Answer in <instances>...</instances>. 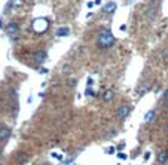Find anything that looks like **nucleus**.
I'll return each mask as SVG.
<instances>
[{
  "label": "nucleus",
  "mask_w": 168,
  "mask_h": 165,
  "mask_svg": "<svg viewBox=\"0 0 168 165\" xmlns=\"http://www.w3.org/2000/svg\"><path fill=\"white\" fill-rule=\"evenodd\" d=\"M167 159H168V152L167 150L159 152V155H158V162H159V164H165Z\"/></svg>",
  "instance_id": "9d476101"
},
{
  "label": "nucleus",
  "mask_w": 168,
  "mask_h": 165,
  "mask_svg": "<svg viewBox=\"0 0 168 165\" xmlns=\"http://www.w3.org/2000/svg\"><path fill=\"white\" fill-rule=\"evenodd\" d=\"M9 135H10V129L6 126H1L0 128V140H7Z\"/></svg>",
  "instance_id": "423d86ee"
},
{
  "label": "nucleus",
  "mask_w": 168,
  "mask_h": 165,
  "mask_svg": "<svg viewBox=\"0 0 168 165\" xmlns=\"http://www.w3.org/2000/svg\"><path fill=\"white\" fill-rule=\"evenodd\" d=\"M113 43H115V37H113V34H112L110 30H103L100 33L98 39H97L98 48H110Z\"/></svg>",
  "instance_id": "f257e3e1"
},
{
  "label": "nucleus",
  "mask_w": 168,
  "mask_h": 165,
  "mask_svg": "<svg viewBox=\"0 0 168 165\" xmlns=\"http://www.w3.org/2000/svg\"><path fill=\"white\" fill-rule=\"evenodd\" d=\"M6 31H7V34H15V33L18 31V24H16V22H10V24H7Z\"/></svg>",
  "instance_id": "0eeeda50"
},
{
  "label": "nucleus",
  "mask_w": 168,
  "mask_h": 165,
  "mask_svg": "<svg viewBox=\"0 0 168 165\" xmlns=\"http://www.w3.org/2000/svg\"><path fill=\"white\" fill-rule=\"evenodd\" d=\"M49 27V22L45 19V18H39V19H36L34 22H33V30L37 33V34H40L43 31H46V28Z\"/></svg>",
  "instance_id": "f03ea898"
},
{
  "label": "nucleus",
  "mask_w": 168,
  "mask_h": 165,
  "mask_svg": "<svg viewBox=\"0 0 168 165\" xmlns=\"http://www.w3.org/2000/svg\"><path fill=\"white\" fill-rule=\"evenodd\" d=\"M146 15H147L149 19H153L155 15H156V4H155V6H149L147 10H146Z\"/></svg>",
  "instance_id": "6e6552de"
},
{
  "label": "nucleus",
  "mask_w": 168,
  "mask_h": 165,
  "mask_svg": "<svg viewBox=\"0 0 168 165\" xmlns=\"http://www.w3.org/2000/svg\"><path fill=\"white\" fill-rule=\"evenodd\" d=\"M69 85H76V81L73 79V81H69Z\"/></svg>",
  "instance_id": "a211bd4d"
},
{
  "label": "nucleus",
  "mask_w": 168,
  "mask_h": 165,
  "mask_svg": "<svg viewBox=\"0 0 168 165\" xmlns=\"http://www.w3.org/2000/svg\"><path fill=\"white\" fill-rule=\"evenodd\" d=\"M164 100L168 103V89H165V92H164Z\"/></svg>",
  "instance_id": "2eb2a0df"
},
{
  "label": "nucleus",
  "mask_w": 168,
  "mask_h": 165,
  "mask_svg": "<svg viewBox=\"0 0 168 165\" xmlns=\"http://www.w3.org/2000/svg\"><path fill=\"white\" fill-rule=\"evenodd\" d=\"M69 33H70V30H69L67 27H61V28H58V30H57V36H58V37L69 36Z\"/></svg>",
  "instance_id": "9b49d317"
},
{
  "label": "nucleus",
  "mask_w": 168,
  "mask_h": 165,
  "mask_svg": "<svg viewBox=\"0 0 168 165\" xmlns=\"http://www.w3.org/2000/svg\"><path fill=\"white\" fill-rule=\"evenodd\" d=\"M150 158V152H146V155H144V159H149Z\"/></svg>",
  "instance_id": "f3484780"
},
{
  "label": "nucleus",
  "mask_w": 168,
  "mask_h": 165,
  "mask_svg": "<svg viewBox=\"0 0 168 165\" xmlns=\"http://www.w3.org/2000/svg\"><path fill=\"white\" fill-rule=\"evenodd\" d=\"M46 58H48V55H46L45 51H37V52L34 54V60H36V63H43Z\"/></svg>",
  "instance_id": "39448f33"
},
{
  "label": "nucleus",
  "mask_w": 168,
  "mask_h": 165,
  "mask_svg": "<svg viewBox=\"0 0 168 165\" xmlns=\"http://www.w3.org/2000/svg\"><path fill=\"white\" fill-rule=\"evenodd\" d=\"M129 112H131V109H129L128 106H122V107H119V109H118L116 116H118L119 119H125L126 116L129 115Z\"/></svg>",
  "instance_id": "7ed1b4c3"
},
{
  "label": "nucleus",
  "mask_w": 168,
  "mask_h": 165,
  "mask_svg": "<svg viewBox=\"0 0 168 165\" xmlns=\"http://www.w3.org/2000/svg\"><path fill=\"white\" fill-rule=\"evenodd\" d=\"M113 97H115V92H113L112 89H104L103 94H101V98H103L104 101H112Z\"/></svg>",
  "instance_id": "20e7f679"
},
{
  "label": "nucleus",
  "mask_w": 168,
  "mask_h": 165,
  "mask_svg": "<svg viewBox=\"0 0 168 165\" xmlns=\"http://www.w3.org/2000/svg\"><path fill=\"white\" fill-rule=\"evenodd\" d=\"M27 158H28L27 155H22L21 153V155H18V162L19 164H24V162H27Z\"/></svg>",
  "instance_id": "ddd939ff"
},
{
  "label": "nucleus",
  "mask_w": 168,
  "mask_h": 165,
  "mask_svg": "<svg viewBox=\"0 0 168 165\" xmlns=\"http://www.w3.org/2000/svg\"><path fill=\"white\" fill-rule=\"evenodd\" d=\"M153 116H155V112H149V113L144 116V121H146V122H150V121L153 119Z\"/></svg>",
  "instance_id": "f8f14e48"
},
{
  "label": "nucleus",
  "mask_w": 168,
  "mask_h": 165,
  "mask_svg": "<svg viewBox=\"0 0 168 165\" xmlns=\"http://www.w3.org/2000/svg\"><path fill=\"white\" fill-rule=\"evenodd\" d=\"M119 158H121V159H126V155L125 153H119Z\"/></svg>",
  "instance_id": "dca6fc26"
},
{
  "label": "nucleus",
  "mask_w": 168,
  "mask_h": 165,
  "mask_svg": "<svg viewBox=\"0 0 168 165\" xmlns=\"http://www.w3.org/2000/svg\"><path fill=\"white\" fill-rule=\"evenodd\" d=\"M115 10H116V3H115V1H110L109 4L104 6V12H106V13H113Z\"/></svg>",
  "instance_id": "1a4fd4ad"
},
{
  "label": "nucleus",
  "mask_w": 168,
  "mask_h": 165,
  "mask_svg": "<svg viewBox=\"0 0 168 165\" xmlns=\"http://www.w3.org/2000/svg\"><path fill=\"white\" fill-rule=\"evenodd\" d=\"M164 61H165V63H168V48L164 51Z\"/></svg>",
  "instance_id": "4468645a"
},
{
  "label": "nucleus",
  "mask_w": 168,
  "mask_h": 165,
  "mask_svg": "<svg viewBox=\"0 0 168 165\" xmlns=\"http://www.w3.org/2000/svg\"><path fill=\"white\" fill-rule=\"evenodd\" d=\"M43 165H51V164H43Z\"/></svg>",
  "instance_id": "6ab92c4d"
}]
</instances>
